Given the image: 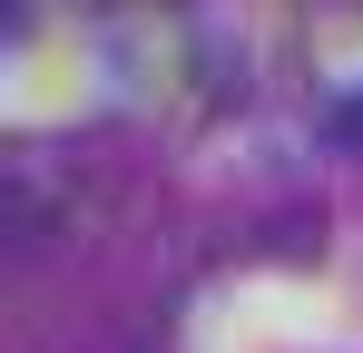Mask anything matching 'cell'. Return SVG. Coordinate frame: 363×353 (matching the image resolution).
I'll use <instances>...</instances> for the list:
<instances>
[{
	"label": "cell",
	"mask_w": 363,
	"mask_h": 353,
	"mask_svg": "<svg viewBox=\"0 0 363 353\" xmlns=\"http://www.w3.org/2000/svg\"><path fill=\"white\" fill-rule=\"evenodd\" d=\"M344 128H363V108H344Z\"/></svg>",
	"instance_id": "cell-1"
}]
</instances>
